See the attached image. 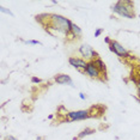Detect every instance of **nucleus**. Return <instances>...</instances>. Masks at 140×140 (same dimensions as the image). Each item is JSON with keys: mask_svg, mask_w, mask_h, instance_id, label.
I'll list each match as a JSON object with an SVG mask.
<instances>
[{"mask_svg": "<svg viewBox=\"0 0 140 140\" xmlns=\"http://www.w3.org/2000/svg\"><path fill=\"white\" fill-rule=\"evenodd\" d=\"M35 19L50 35H53V31L55 32V35L56 34H62L66 37V40L70 36L71 28H72V24H73L68 18L56 13H41L37 14Z\"/></svg>", "mask_w": 140, "mask_h": 140, "instance_id": "f257e3e1", "label": "nucleus"}, {"mask_svg": "<svg viewBox=\"0 0 140 140\" xmlns=\"http://www.w3.org/2000/svg\"><path fill=\"white\" fill-rule=\"evenodd\" d=\"M111 11L114 13L119 14L123 18H128V19H133L135 17V12H134V3L129 0H120L116 1L111 6Z\"/></svg>", "mask_w": 140, "mask_h": 140, "instance_id": "f03ea898", "label": "nucleus"}, {"mask_svg": "<svg viewBox=\"0 0 140 140\" xmlns=\"http://www.w3.org/2000/svg\"><path fill=\"white\" fill-rule=\"evenodd\" d=\"M92 117L90 109L86 110H76V111H68L65 116V121L66 122H73V121H81V120H86Z\"/></svg>", "mask_w": 140, "mask_h": 140, "instance_id": "7ed1b4c3", "label": "nucleus"}, {"mask_svg": "<svg viewBox=\"0 0 140 140\" xmlns=\"http://www.w3.org/2000/svg\"><path fill=\"white\" fill-rule=\"evenodd\" d=\"M78 52H79V54L81 55V59H84L85 61H88V62L94 61V60H96L97 58H99V56H98V53L96 52L90 44H86V43L81 44V46L78 48Z\"/></svg>", "mask_w": 140, "mask_h": 140, "instance_id": "20e7f679", "label": "nucleus"}, {"mask_svg": "<svg viewBox=\"0 0 140 140\" xmlns=\"http://www.w3.org/2000/svg\"><path fill=\"white\" fill-rule=\"evenodd\" d=\"M109 50L113 52L114 54H116L119 58H123V59H128V58H130V59H132L130 53L128 52L121 43H119L117 41H115V40H111V42H110V44H109Z\"/></svg>", "mask_w": 140, "mask_h": 140, "instance_id": "39448f33", "label": "nucleus"}, {"mask_svg": "<svg viewBox=\"0 0 140 140\" xmlns=\"http://www.w3.org/2000/svg\"><path fill=\"white\" fill-rule=\"evenodd\" d=\"M68 63H70L72 67H74L76 70H79L80 72L84 73L85 68H86V65H88V61H85L84 59L81 58H76V56H71L68 59Z\"/></svg>", "mask_w": 140, "mask_h": 140, "instance_id": "423d86ee", "label": "nucleus"}, {"mask_svg": "<svg viewBox=\"0 0 140 140\" xmlns=\"http://www.w3.org/2000/svg\"><path fill=\"white\" fill-rule=\"evenodd\" d=\"M84 73L88 74L90 78L101 79V72H99V71L96 68L94 61H90V62H88V65H86V68H85V71H84Z\"/></svg>", "mask_w": 140, "mask_h": 140, "instance_id": "0eeeda50", "label": "nucleus"}, {"mask_svg": "<svg viewBox=\"0 0 140 140\" xmlns=\"http://www.w3.org/2000/svg\"><path fill=\"white\" fill-rule=\"evenodd\" d=\"M54 81H55L56 84H60V85H70L72 88H74V84H73V80L71 79L70 76H67V74H56L55 77H54Z\"/></svg>", "mask_w": 140, "mask_h": 140, "instance_id": "6e6552de", "label": "nucleus"}, {"mask_svg": "<svg viewBox=\"0 0 140 140\" xmlns=\"http://www.w3.org/2000/svg\"><path fill=\"white\" fill-rule=\"evenodd\" d=\"M81 35H83V31H81V29L78 26L77 24H72V28H71V34L70 36L72 37L73 40H78V39H80Z\"/></svg>", "mask_w": 140, "mask_h": 140, "instance_id": "1a4fd4ad", "label": "nucleus"}, {"mask_svg": "<svg viewBox=\"0 0 140 140\" xmlns=\"http://www.w3.org/2000/svg\"><path fill=\"white\" fill-rule=\"evenodd\" d=\"M94 63H95V66H96V68L101 72V74L107 73V66H105L104 61H103L101 58H97L96 60H94Z\"/></svg>", "mask_w": 140, "mask_h": 140, "instance_id": "9d476101", "label": "nucleus"}, {"mask_svg": "<svg viewBox=\"0 0 140 140\" xmlns=\"http://www.w3.org/2000/svg\"><path fill=\"white\" fill-rule=\"evenodd\" d=\"M95 133V129L94 128H90V127H86L85 129H83L80 133L78 134L77 137H74L73 140H81L84 137H88V135H91V134Z\"/></svg>", "mask_w": 140, "mask_h": 140, "instance_id": "9b49d317", "label": "nucleus"}, {"mask_svg": "<svg viewBox=\"0 0 140 140\" xmlns=\"http://www.w3.org/2000/svg\"><path fill=\"white\" fill-rule=\"evenodd\" d=\"M0 12H1V13H7V14H10V16H12V17L14 16V14L12 13V12H11L10 10H8V8H6V7H4V6L0 7Z\"/></svg>", "mask_w": 140, "mask_h": 140, "instance_id": "f8f14e48", "label": "nucleus"}, {"mask_svg": "<svg viewBox=\"0 0 140 140\" xmlns=\"http://www.w3.org/2000/svg\"><path fill=\"white\" fill-rule=\"evenodd\" d=\"M26 44H34V46H36V44H40V46H42V43L40 42V41H36V40H28V41H24Z\"/></svg>", "mask_w": 140, "mask_h": 140, "instance_id": "ddd939ff", "label": "nucleus"}, {"mask_svg": "<svg viewBox=\"0 0 140 140\" xmlns=\"http://www.w3.org/2000/svg\"><path fill=\"white\" fill-rule=\"evenodd\" d=\"M103 31H104V29L102 28H97L96 30H95V37H99V36L103 34Z\"/></svg>", "mask_w": 140, "mask_h": 140, "instance_id": "4468645a", "label": "nucleus"}, {"mask_svg": "<svg viewBox=\"0 0 140 140\" xmlns=\"http://www.w3.org/2000/svg\"><path fill=\"white\" fill-rule=\"evenodd\" d=\"M31 83L34 84H40V83H42V79H40L37 77H31Z\"/></svg>", "mask_w": 140, "mask_h": 140, "instance_id": "2eb2a0df", "label": "nucleus"}, {"mask_svg": "<svg viewBox=\"0 0 140 140\" xmlns=\"http://www.w3.org/2000/svg\"><path fill=\"white\" fill-rule=\"evenodd\" d=\"M4 140H18L17 138H14L13 135H7V137L4 138Z\"/></svg>", "mask_w": 140, "mask_h": 140, "instance_id": "dca6fc26", "label": "nucleus"}, {"mask_svg": "<svg viewBox=\"0 0 140 140\" xmlns=\"http://www.w3.org/2000/svg\"><path fill=\"white\" fill-rule=\"evenodd\" d=\"M137 92H138V96H139V99H140V80L138 81V84H137Z\"/></svg>", "mask_w": 140, "mask_h": 140, "instance_id": "f3484780", "label": "nucleus"}, {"mask_svg": "<svg viewBox=\"0 0 140 140\" xmlns=\"http://www.w3.org/2000/svg\"><path fill=\"white\" fill-rule=\"evenodd\" d=\"M104 42L109 46V44H110V42H111V39H110V37H105V39H104Z\"/></svg>", "mask_w": 140, "mask_h": 140, "instance_id": "a211bd4d", "label": "nucleus"}, {"mask_svg": "<svg viewBox=\"0 0 140 140\" xmlns=\"http://www.w3.org/2000/svg\"><path fill=\"white\" fill-rule=\"evenodd\" d=\"M79 98H80V99H83V101H84V99H86V96H85V95L83 94V92H80V94H79Z\"/></svg>", "mask_w": 140, "mask_h": 140, "instance_id": "6ab92c4d", "label": "nucleus"}, {"mask_svg": "<svg viewBox=\"0 0 140 140\" xmlns=\"http://www.w3.org/2000/svg\"><path fill=\"white\" fill-rule=\"evenodd\" d=\"M36 140H44V137H37Z\"/></svg>", "mask_w": 140, "mask_h": 140, "instance_id": "aec40b11", "label": "nucleus"}, {"mask_svg": "<svg viewBox=\"0 0 140 140\" xmlns=\"http://www.w3.org/2000/svg\"><path fill=\"white\" fill-rule=\"evenodd\" d=\"M53 117H54V115H49V116H48V119H49V120H52Z\"/></svg>", "mask_w": 140, "mask_h": 140, "instance_id": "412c9836", "label": "nucleus"}]
</instances>
